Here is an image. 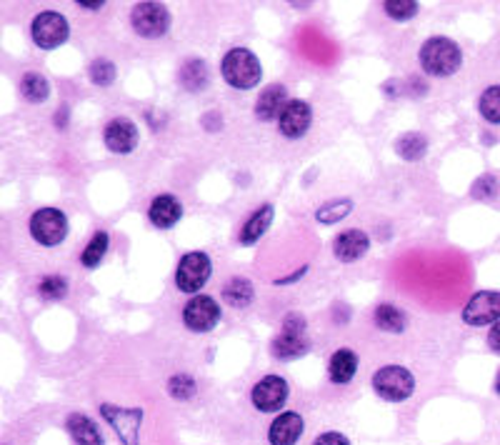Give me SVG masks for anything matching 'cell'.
Listing matches in <instances>:
<instances>
[{
  "label": "cell",
  "mask_w": 500,
  "mask_h": 445,
  "mask_svg": "<svg viewBox=\"0 0 500 445\" xmlns=\"http://www.w3.org/2000/svg\"><path fill=\"white\" fill-rule=\"evenodd\" d=\"M370 386H373L380 401L405 403L415 393V376L411 373V368L400 366V363H390V366L378 368L373 373Z\"/></svg>",
  "instance_id": "obj_3"
},
{
  "label": "cell",
  "mask_w": 500,
  "mask_h": 445,
  "mask_svg": "<svg viewBox=\"0 0 500 445\" xmlns=\"http://www.w3.org/2000/svg\"><path fill=\"white\" fill-rule=\"evenodd\" d=\"M221 305L213 295H193L186 305H183V325L188 328L190 333H211L215 325L221 323Z\"/></svg>",
  "instance_id": "obj_9"
},
{
  "label": "cell",
  "mask_w": 500,
  "mask_h": 445,
  "mask_svg": "<svg viewBox=\"0 0 500 445\" xmlns=\"http://www.w3.org/2000/svg\"><path fill=\"white\" fill-rule=\"evenodd\" d=\"M463 323L473 328H486L500 321V290H478L468 298L466 308L460 313Z\"/></svg>",
  "instance_id": "obj_12"
},
{
  "label": "cell",
  "mask_w": 500,
  "mask_h": 445,
  "mask_svg": "<svg viewBox=\"0 0 500 445\" xmlns=\"http://www.w3.org/2000/svg\"><path fill=\"white\" fill-rule=\"evenodd\" d=\"M288 398V380L280 378V376H263L250 390V403L258 413H283Z\"/></svg>",
  "instance_id": "obj_11"
},
{
  "label": "cell",
  "mask_w": 500,
  "mask_h": 445,
  "mask_svg": "<svg viewBox=\"0 0 500 445\" xmlns=\"http://www.w3.org/2000/svg\"><path fill=\"white\" fill-rule=\"evenodd\" d=\"M383 11L388 15L390 21L395 23H405L413 21L418 11H421V3L418 0H386L383 3Z\"/></svg>",
  "instance_id": "obj_32"
},
{
  "label": "cell",
  "mask_w": 500,
  "mask_h": 445,
  "mask_svg": "<svg viewBox=\"0 0 500 445\" xmlns=\"http://www.w3.org/2000/svg\"><path fill=\"white\" fill-rule=\"evenodd\" d=\"M78 8H83V11H100V8H105V3H103V0H98V3H86V0H78Z\"/></svg>",
  "instance_id": "obj_39"
},
{
  "label": "cell",
  "mask_w": 500,
  "mask_h": 445,
  "mask_svg": "<svg viewBox=\"0 0 500 445\" xmlns=\"http://www.w3.org/2000/svg\"><path fill=\"white\" fill-rule=\"evenodd\" d=\"M373 323L378 331L383 333H403L405 331V325H408V318H405V313L400 311L398 305H393V303H380L376 313H373Z\"/></svg>",
  "instance_id": "obj_24"
},
{
  "label": "cell",
  "mask_w": 500,
  "mask_h": 445,
  "mask_svg": "<svg viewBox=\"0 0 500 445\" xmlns=\"http://www.w3.org/2000/svg\"><path fill=\"white\" fill-rule=\"evenodd\" d=\"M313 445H350V440L343 433H338V431H325V433H321L313 440Z\"/></svg>",
  "instance_id": "obj_35"
},
{
  "label": "cell",
  "mask_w": 500,
  "mask_h": 445,
  "mask_svg": "<svg viewBox=\"0 0 500 445\" xmlns=\"http://www.w3.org/2000/svg\"><path fill=\"white\" fill-rule=\"evenodd\" d=\"M253 298H256V288H253V283L248 278L235 276V278H231L223 286V301H225V305L235 308V311L248 308L253 303Z\"/></svg>",
  "instance_id": "obj_23"
},
{
  "label": "cell",
  "mask_w": 500,
  "mask_h": 445,
  "mask_svg": "<svg viewBox=\"0 0 500 445\" xmlns=\"http://www.w3.org/2000/svg\"><path fill=\"white\" fill-rule=\"evenodd\" d=\"M498 188H500L498 178H495V176H490V173H486V176H480V178L473 183L470 195H473L476 201H490V198H495V195H498Z\"/></svg>",
  "instance_id": "obj_34"
},
{
  "label": "cell",
  "mask_w": 500,
  "mask_h": 445,
  "mask_svg": "<svg viewBox=\"0 0 500 445\" xmlns=\"http://www.w3.org/2000/svg\"><path fill=\"white\" fill-rule=\"evenodd\" d=\"M38 293L45 301H60L68 295V280L60 278V276H45L41 283H38Z\"/></svg>",
  "instance_id": "obj_33"
},
{
  "label": "cell",
  "mask_w": 500,
  "mask_h": 445,
  "mask_svg": "<svg viewBox=\"0 0 500 445\" xmlns=\"http://www.w3.org/2000/svg\"><path fill=\"white\" fill-rule=\"evenodd\" d=\"M305 431L303 415L295 411H283L268 428V443L270 445H295Z\"/></svg>",
  "instance_id": "obj_15"
},
{
  "label": "cell",
  "mask_w": 500,
  "mask_h": 445,
  "mask_svg": "<svg viewBox=\"0 0 500 445\" xmlns=\"http://www.w3.org/2000/svg\"><path fill=\"white\" fill-rule=\"evenodd\" d=\"M370 250V238H368L366 231L360 228H350V231H341L335 235L333 241V256L341 260V263H356L360 258L366 256Z\"/></svg>",
  "instance_id": "obj_16"
},
{
  "label": "cell",
  "mask_w": 500,
  "mask_h": 445,
  "mask_svg": "<svg viewBox=\"0 0 500 445\" xmlns=\"http://www.w3.org/2000/svg\"><path fill=\"white\" fill-rule=\"evenodd\" d=\"M223 80L233 90H253L263 80V66L260 58L250 48H231L221 60Z\"/></svg>",
  "instance_id": "obj_2"
},
{
  "label": "cell",
  "mask_w": 500,
  "mask_h": 445,
  "mask_svg": "<svg viewBox=\"0 0 500 445\" xmlns=\"http://www.w3.org/2000/svg\"><path fill=\"white\" fill-rule=\"evenodd\" d=\"M313 128V105L311 103L300 101V98H290L286 108L278 118V133L288 141H300L311 133Z\"/></svg>",
  "instance_id": "obj_14"
},
{
  "label": "cell",
  "mask_w": 500,
  "mask_h": 445,
  "mask_svg": "<svg viewBox=\"0 0 500 445\" xmlns=\"http://www.w3.org/2000/svg\"><path fill=\"white\" fill-rule=\"evenodd\" d=\"M56 125H58V128H60V131H63V128H66V125H68V105H63V108L58 111Z\"/></svg>",
  "instance_id": "obj_40"
},
{
  "label": "cell",
  "mask_w": 500,
  "mask_h": 445,
  "mask_svg": "<svg viewBox=\"0 0 500 445\" xmlns=\"http://www.w3.org/2000/svg\"><path fill=\"white\" fill-rule=\"evenodd\" d=\"M103 143L115 156H131L135 148H138V143H141V131H138V125L131 118L118 115V118L105 123V128H103Z\"/></svg>",
  "instance_id": "obj_13"
},
{
  "label": "cell",
  "mask_w": 500,
  "mask_h": 445,
  "mask_svg": "<svg viewBox=\"0 0 500 445\" xmlns=\"http://www.w3.org/2000/svg\"><path fill=\"white\" fill-rule=\"evenodd\" d=\"M88 78L98 88H111L115 78H118V68L108 58H95L88 68Z\"/></svg>",
  "instance_id": "obj_30"
},
{
  "label": "cell",
  "mask_w": 500,
  "mask_h": 445,
  "mask_svg": "<svg viewBox=\"0 0 500 445\" xmlns=\"http://www.w3.org/2000/svg\"><path fill=\"white\" fill-rule=\"evenodd\" d=\"M478 113L480 118L490 125H500V83L488 86L478 95Z\"/></svg>",
  "instance_id": "obj_29"
},
{
  "label": "cell",
  "mask_w": 500,
  "mask_h": 445,
  "mask_svg": "<svg viewBox=\"0 0 500 445\" xmlns=\"http://www.w3.org/2000/svg\"><path fill=\"white\" fill-rule=\"evenodd\" d=\"M31 38L41 50H56L70 38V23L63 13H38L31 23Z\"/></svg>",
  "instance_id": "obj_6"
},
{
  "label": "cell",
  "mask_w": 500,
  "mask_h": 445,
  "mask_svg": "<svg viewBox=\"0 0 500 445\" xmlns=\"http://www.w3.org/2000/svg\"><path fill=\"white\" fill-rule=\"evenodd\" d=\"M418 63H421L425 76L433 78H450L456 76L463 66V50L460 45L448 38V35H431L418 50Z\"/></svg>",
  "instance_id": "obj_1"
},
{
  "label": "cell",
  "mask_w": 500,
  "mask_h": 445,
  "mask_svg": "<svg viewBox=\"0 0 500 445\" xmlns=\"http://www.w3.org/2000/svg\"><path fill=\"white\" fill-rule=\"evenodd\" d=\"M31 235L35 243L53 248L68 238V218L66 213L58 208H41L31 215Z\"/></svg>",
  "instance_id": "obj_10"
},
{
  "label": "cell",
  "mask_w": 500,
  "mask_h": 445,
  "mask_svg": "<svg viewBox=\"0 0 500 445\" xmlns=\"http://www.w3.org/2000/svg\"><path fill=\"white\" fill-rule=\"evenodd\" d=\"M395 153H398V158H403L405 163H418V160H423L425 153H428V138L423 133H415V131L403 133L398 141H395Z\"/></svg>",
  "instance_id": "obj_25"
},
{
  "label": "cell",
  "mask_w": 500,
  "mask_h": 445,
  "mask_svg": "<svg viewBox=\"0 0 500 445\" xmlns=\"http://www.w3.org/2000/svg\"><path fill=\"white\" fill-rule=\"evenodd\" d=\"M358 366H360V358L356 350L350 348H338L331 360H328V378L335 386H348L350 380L356 378Z\"/></svg>",
  "instance_id": "obj_19"
},
{
  "label": "cell",
  "mask_w": 500,
  "mask_h": 445,
  "mask_svg": "<svg viewBox=\"0 0 500 445\" xmlns=\"http://www.w3.org/2000/svg\"><path fill=\"white\" fill-rule=\"evenodd\" d=\"M493 388H495V393L500 395V370H498V376H495V383H493Z\"/></svg>",
  "instance_id": "obj_41"
},
{
  "label": "cell",
  "mask_w": 500,
  "mask_h": 445,
  "mask_svg": "<svg viewBox=\"0 0 500 445\" xmlns=\"http://www.w3.org/2000/svg\"><path fill=\"white\" fill-rule=\"evenodd\" d=\"M195 390H198V383H195V378L188 376V373H176V376L168 378V393H170V398H176V401H190V398L195 395Z\"/></svg>",
  "instance_id": "obj_31"
},
{
  "label": "cell",
  "mask_w": 500,
  "mask_h": 445,
  "mask_svg": "<svg viewBox=\"0 0 500 445\" xmlns=\"http://www.w3.org/2000/svg\"><path fill=\"white\" fill-rule=\"evenodd\" d=\"M131 25L141 38L156 41V38H163L170 31V11L156 0L138 3L131 11Z\"/></svg>",
  "instance_id": "obj_8"
},
{
  "label": "cell",
  "mask_w": 500,
  "mask_h": 445,
  "mask_svg": "<svg viewBox=\"0 0 500 445\" xmlns=\"http://www.w3.org/2000/svg\"><path fill=\"white\" fill-rule=\"evenodd\" d=\"M66 428L76 445H105L98 423L93 418H88L86 413H70Z\"/></svg>",
  "instance_id": "obj_21"
},
{
  "label": "cell",
  "mask_w": 500,
  "mask_h": 445,
  "mask_svg": "<svg viewBox=\"0 0 500 445\" xmlns=\"http://www.w3.org/2000/svg\"><path fill=\"white\" fill-rule=\"evenodd\" d=\"M183 218V203L173 193H160L148 205V221L160 231H170Z\"/></svg>",
  "instance_id": "obj_17"
},
{
  "label": "cell",
  "mask_w": 500,
  "mask_h": 445,
  "mask_svg": "<svg viewBox=\"0 0 500 445\" xmlns=\"http://www.w3.org/2000/svg\"><path fill=\"white\" fill-rule=\"evenodd\" d=\"M288 88L283 86V83H270L266 88L260 90V95H258L256 101V118L260 123H278L280 113L286 108V103H288Z\"/></svg>",
  "instance_id": "obj_18"
},
{
  "label": "cell",
  "mask_w": 500,
  "mask_h": 445,
  "mask_svg": "<svg viewBox=\"0 0 500 445\" xmlns=\"http://www.w3.org/2000/svg\"><path fill=\"white\" fill-rule=\"evenodd\" d=\"M305 328H308V323H305V318L300 313L286 315L280 333L270 343L273 358H278V360H298V358L305 356L311 350V343L305 338Z\"/></svg>",
  "instance_id": "obj_4"
},
{
  "label": "cell",
  "mask_w": 500,
  "mask_h": 445,
  "mask_svg": "<svg viewBox=\"0 0 500 445\" xmlns=\"http://www.w3.org/2000/svg\"><path fill=\"white\" fill-rule=\"evenodd\" d=\"M308 273V266H300L293 276H286V278H278L276 280V286H288V283H295V280L300 278V276H305Z\"/></svg>",
  "instance_id": "obj_38"
},
{
  "label": "cell",
  "mask_w": 500,
  "mask_h": 445,
  "mask_svg": "<svg viewBox=\"0 0 500 445\" xmlns=\"http://www.w3.org/2000/svg\"><path fill=\"white\" fill-rule=\"evenodd\" d=\"M180 88L188 93H200L203 88H208L211 83V68L203 58H188L178 70Z\"/></svg>",
  "instance_id": "obj_22"
},
{
  "label": "cell",
  "mask_w": 500,
  "mask_h": 445,
  "mask_svg": "<svg viewBox=\"0 0 500 445\" xmlns=\"http://www.w3.org/2000/svg\"><path fill=\"white\" fill-rule=\"evenodd\" d=\"M100 415L111 425L121 445H141V425H143V408H121L113 403L100 405Z\"/></svg>",
  "instance_id": "obj_7"
},
{
  "label": "cell",
  "mask_w": 500,
  "mask_h": 445,
  "mask_svg": "<svg viewBox=\"0 0 500 445\" xmlns=\"http://www.w3.org/2000/svg\"><path fill=\"white\" fill-rule=\"evenodd\" d=\"M108 248H111V235L105 233V231H98V233H93V238L88 241V245L83 248V253H80V263L83 268H98L103 263V258L108 253Z\"/></svg>",
  "instance_id": "obj_26"
},
{
  "label": "cell",
  "mask_w": 500,
  "mask_h": 445,
  "mask_svg": "<svg viewBox=\"0 0 500 445\" xmlns=\"http://www.w3.org/2000/svg\"><path fill=\"white\" fill-rule=\"evenodd\" d=\"M200 125H203L205 131H211V133H218L223 128V115L218 111L205 113V115L200 118Z\"/></svg>",
  "instance_id": "obj_36"
},
{
  "label": "cell",
  "mask_w": 500,
  "mask_h": 445,
  "mask_svg": "<svg viewBox=\"0 0 500 445\" xmlns=\"http://www.w3.org/2000/svg\"><path fill=\"white\" fill-rule=\"evenodd\" d=\"M21 93L28 103H45L50 98V83L41 73H25L21 78Z\"/></svg>",
  "instance_id": "obj_28"
},
{
  "label": "cell",
  "mask_w": 500,
  "mask_h": 445,
  "mask_svg": "<svg viewBox=\"0 0 500 445\" xmlns=\"http://www.w3.org/2000/svg\"><path fill=\"white\" fill-rule=\"evenodd\" d=\"M350 213H353V201L350 198H335V201L323 203L321 208L315 211V221L321 222V225H338Z\"/></svg>",
  "instance_id": "obj_27"
},
{
  "label": "cell",
  "mask_w": 500,
  "mask_h": 445,
  "mask_svg": "<svg viewBox=\"0 0 500 445\" xmlns=\"http://www.w3.org/2000/svg\"><path fill=\"white\" fill-rule=\"evenodd\" d=\"M213 278V260L205 250H190L178 260L176 288L186 295H200V290Z\"/></svg>",
  "instance_id": "obj_5"
},
{
  "label": "cell",
  "mask_w": 500,
  "mask_h": 445,
  "mask_svg": "<svg viewBox=\"0 0 500 445\" xmlns=\"http://www.w3.org/2000/svg\"><path fill=\"white\" fill-rule=\"evenodd\" d=\"M488 348L493 350V353H498V356H500V321L495 325H490Z\"/></svg>",
  "instance_id": "obj_37"
},
{
  "label": "cell",
  "mask_w": 500,
  "mask_h": 445,
  "mask_svg": "<svg viewBox=\"0 0 500 445\" xmlns=\"http://www.w3.org/2000/svg\"><path fill=\"white\" fill-rule=\"evenodd\" d=\"M273 218H276V208H273L270 203H263V205L243 222V228H241V233H238L241 245H256L258 241L270 231Z\"/></svg>",
  "instance_id": "obj_20"
}]
</instances>
